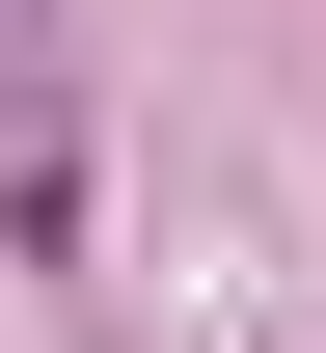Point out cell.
I'll return each mask as SVG.
<instances>
[{"label": "cell", "instance_id": "1", "mask_svg": "<svg viewBox=\"0 0 326 353\" xmlns=\"http://www.w3.org/2000/svg\"><path fill=\"white\" fill-rule=\"evenodd\" d=\"M0 245H82V0H0Z\"/></svg>", "mask_w": 326, "mask_h": 353}]
</instances>
